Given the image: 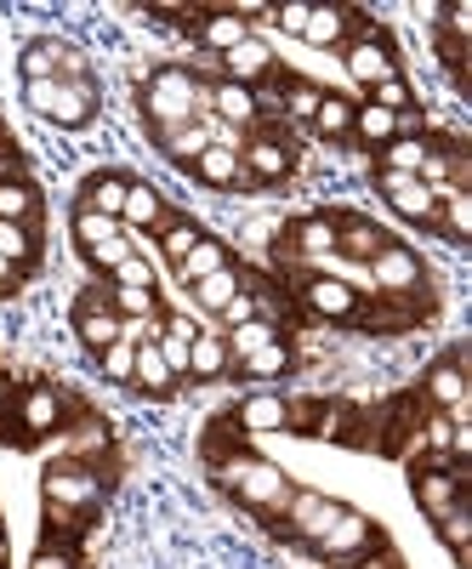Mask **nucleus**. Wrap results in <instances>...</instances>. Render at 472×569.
I'll use <instances>...</instances> for the list:
<instances>
[{"label": "nucleus", "mask_w": 472, "mask_h": 569, "mask_svg": "<svg viewBox=\"0 0 472 569\" xmlns=\"http://www.w3.org/2000/svg\"><path fill=\"white\" fill-rule=\"evenodd\" d=\"M217 319H222V325L233 330V325H245V319H262V313H257V297H251V291H240V297H233V302H228V308H222Z\"/></svg>", "instance_id": "603ef678"}, {"label": "nucleus", "mask_w": 472, "mask_h": 569, "mask_svg": "<svg viewBox=\"0 0 472 569\" xmlns=\"http://www.w3.org/2000/svg\"><path fill=\"white\" fill-rule=\"evenodd\" d=\"M421 393H428L433 410L461 405V399H466V348H455L450 359H439V365L428 370V382H421Z\"/></svg>", "instance_id": "2eb2a0df"}, {"label": "nucleus", "mask_w": 472, "mask_h": 569, "mask_svg": "<svg viewBox=\"0 0 472 569\" xmlns=\"http://www.w3.org/2000/svg\"><path fill=\"white\" fill-rule=\"evenodd\" d=\"M461 490H466V461H455V467H428V461H415L410 467V496H415V507L433 518L444 512H455L461 507Z\"/></svg>", "instance_id": "20e7f679"}, {"label": "nucleus", "mask_w": 472, "mask_h": 569, "mask_svg": "<svg viewBox=\"0 0 472 569\" xmlns=\"http://www.w3.org/2000/svg\"><path fill=\"white\" fill-rule=\"evenodd\" d=\"M245 34H251V23L233 12V7H217V12L200 18V46H205V52H217V58H228Z\"/></svg>", "instance_id": "412c9836"}, {"label": "nucleus", "mask_w": 472, "mask_h": 569, "mask_svg": "<svg viewBox=\"0 0 472 569\" xmlns=\"http://www.w3.org/2000/svg\"><path fill=\"white\" fill-rule=\"evenodd\" d=\"M194 246H200V228H194V222H182V217H165V228H160V251H165L171 262H182Z\"/></svg>", "instance_id": "79ce46f5"}, {"label": "nucleus", "mask_w": 472, "mask_h": 569, "mask_svg": "<svg viewBox=\"0 0 472 569\" xmlns=\"http://www.w3.org/2000/svg\"><path fill=\"white\" fill-rule=\"evenodd\" d=\"M211 120H222V126H251L257 120V91L251 86H233V80H217L211 86Z\"/></svg>", "instance_id": "aec40b11"}, {"label": "nucleus", "mask_w": 472, "mask_h": 569, "mask_svg": "<svg viewBox=\"0 0 472 569\" xmlns=\"http://www.w3.org/2000/svg\"><path fill=\"white\" fill-rule=\"evenodd\" d=\"M131 370H137V348L131 342H109L103 348V376L109 382H131Z\"/></svg>", "instance_id": "de8ad7c7"}, {"label": "nucleus", "mask_w": 472, "mask_h": 569, "mask_svg": "<svg viewBox=\"0 0 472 569\" xmlns=\"http://www.w3.org/2000/svg\"><path fill=\"white\" fill-rule=\"evenodd\" d=\"M86 257H91V268H109V273H114V268L131 257V240L120 233V240H109V246H98V251H86Z\"/></svg>", "instance_id": "3c124183"}, {"label": "nucleus", "mask_w": 472, "mask_h": 569, "mask_svg": "<svg viewBox=\"0 0 472 569\" xmlns=\"http://www.w3.org/2000/svg\"><path fill=\"white\" fill-rule=\"evenodd\" d=\"M370 279H375V291H382L388 302H404V297H415L421 284H428V273H421V257L410 251V246H382L370 257Z\"/></svg>", "instance_id": "423d86ee"}, {"label": "nucleus", "mask_w": 472, "mask_h": 569, "mask_svg": "<svg viewBox=\"0 0 472 569\" xmlns=\"http://www.w3.org/2000/svg\"><path fill=\"white\" fill-rule=\"evenodd\" d=\"M23 103L40 120H52L63 131H80V126H91V114H98V86L91 80H29Z\"/></svg>", "instance_id": "f03ea898"}, {"label": "nucleus", "mask_w": 472, "mask_h": 569, "mask_svg": "<svg viewBox=\"0 0 472 569\" xmlns=\"http://www.w3.org/2000/svg\"><path fill=\"white\" fill-rule=\"evenodd\" d=\"M382 246H388V233L375 228V222H364V217H342V222H337V251H342V257L370 262Z\"/></svg>", "instance_id": "393cba45"}, {"label": "nucleus", "mask_w": 472, "mask_h": 569, "mask_svg": "<svg viewBox=\"0 0 472 569\" xmlns=\"http://www.w3.org/2000/svg\"><path fill=\"white\" fill-rule=\"evenodd\" d=\"M12 279H18V268H12L7 257H0V284H12Z\"/></svg>", "instance_id": "6e6d98bb"}, {"label": "nucleus", "mask_w": 472, "mask_h": 569, "mask_svg": "<svg viewBox=\"0 0 472 569\" xmlns=\"http://www.w3.org/2000/svg\"><path fill=\"white\" fill-rule=\"evenodd\" d=\"M439 228L455 246L472 240V194H439Z\"/></svg>", "instance_id": "c9c22d12"}, {"label": "nucleus", "mask_w": 472, "mask_h": 569, "mask_svg": "<svg viewBox=\"0 0 472 569\" xmlns=\"http://www.w3.org/2000/svg\"><path fill=\"white\" fill-rule=\"evenodd\" d=\"M291 251L297 257H313V262L337 257V217H302L291 228Z\"/></svg>", "instance_id": "5701e85b"}, {"label": "nucleus", "mask_w": 472, "mask_h": 569, "mask_svg": "<svg viewBox=\"0 0 472 569\" xmlns=\"http://www.w3.org/2000/svg\"><path fill=\"white\" fill-rule=\"evenodd\" d=\"M222 485L257 512H285L291 501V479L262 456H222Z\"/></svg>", "instance_id": "7ed1b4c3"}, {"label": "nucleus", "mask_w": 472, "mask_h": 569, "mask_svg": "<svg viewBox=\"0 0 472 569\" xmlns=\"http://www.w3.org/2000/svg\"><path fill=\"white\" fill-rule=\"evenodd\" d=\"M353 137H359V142H370V149H388V142L399 137V114L364 103V109H353Z\"/></svg>", "instance_id": "2f4dec72"}, {"label": "nucleus", "mask_w": 472, "mask_h": 569, "mask_svg": "<svg viewBox=\"0 0 472 569\" xmlns=\"http://www.w3.org/2000/svg\"><path fill=\"white\" fill-rule=\"evenodd\" d=\"M40 490H46V507L52 512H86L103 485H98V472H91L86 461H52L46 479H40Z\"/></svg>", "instance_id": "39448f33"}, {"label": "nucleus", "mask_w": 472, "mask_h": 569, "mask_svg": "<svg viewBox=\"0 0 472 569\" xmlns=\"http://www.w3.org/2000/svg\"><path fill=\"white\" fill-rule=\"evenodd\" d=\"M382 171H404V177H421V166H428V137H393L382 149Z\"/></svg>", "instance_id": "f704fd0d"}, {"label": "nucleus", "mask_w": 472, "mask_h": 569, "mask_svg": "<svg viewBox=\"0 0 472 569\" xmlns=\"http://www.w3.org/2000/svg\"><path fill=\"white\" fill-rule=\"evenodd\" d=\"M0 257H7L12 268H23L34 257V233L23 222H0Z\"/></svg>", "instance_id": "a18cd8bd"}, {"label": "nucleus", "mask_w": 472, "mask_h": 569, "mask_svg": "<svg viewBox=\"0 0 472 569\" xmlns=\"http://www.w3.org/2000/svg\"><path fill=\"white\" fill-rule=\"evenodd\" d=\"M439 18H444V40H461V46H466V34H472V7H439Z\"/></svg>", "instance_id": "8fccbe9b"}, {"label": "nucleus", "mask_w": 472, "mask_h": 569, "mask_svg": "<svg viewBox=\"0 0 472 569\" xmlns=\"http://www.w3.org/2000/svg\"><path fill=\"white\" fill-rule=\"evenodd\" d=\"M313 131L330 137V142H337V137H353V103L337 98V91H324V98H319V114H313Z\"/></svg>", "instance_id": "473e14b6"}, {"label": "nucleus", "mask_w": 472, "mask_h": 569, "mask_svg": "<svg viewBox=\"0 0 472 569\" xmlns=\"http://www.w3.org/2000/svg\"><path fill=\"white\" fill-rule=\"evenodd\" d=\"M375 188L382 200L404 217V222H421V228H439V194L421 177H404V171H375Z\"/></svg>", "instance_id": "6e6552de"}, {"label": "nucleus", "mask_w": 472, "mask_h": 569, "mask_svg": "<svg viewBox=\"0 0 472 569\" xmlns=\"http://www.w3.org/2000/svg\"><path fill=\"white\" fill-rule=\"evenodd\" d=\"M34 206H40V194H34V188H29L23 177H12V182H0V222H23V228H29Z\"/></svg>", "instance_id": "e433bc0d"}, {"label": "nucleus", "mask_w": 472, "mask_h": 569, "mask_svg": "<svg viewBox=\"0 0 472 569\" xmlns=\"http://www.w3.org/2000/svg\"><path fill=\"white\" fill-rule=\"evenodd\" d=\"M308 12H313V7H302V0H285V7H268V18H273L279 29H285V34H302V29H308Z\"/></svg>", "instance_id": "09e8293b"}, {"label": "nucleus", "mask_w": 472, "mask_h": 569, "mask_svg": "<svg viewBox=\"0 0 472 569\" xmlns=\"http://www.w3.org/2000/svg\"><path fill=\"white\" fill-rule=\"evenodd\" d=\"M165 194L160 188H149V182H131L125 188V206H120V228H137V233H154V228H165Z\"/></svg>", "instance_id": "f3484780"}, {"label": "nucleus", "mask_w": 472, "mask_h": 569, "mask_svg": "<svg viewBox=\"0 0 472 569\" xmlns=\"http://www.w3.org/2000/svg\"><path fill=\"white\" fill-rule=\"evenodd\" d=\"M240 370L251 376V382H273V376H285V370H291V342H268V348H257Z\"/></svg>", "instance_id": "ea45409f"}, {"label": "nucleus", "mask_w": 472, "mask_h": 569, "mask_svg": "<svg viewBox=\"0 0 472 569\" xmlns=\"http://www.w3.org/2000/svg\"><path fill=\"white\" fill-rule=\"evenodd\" d=\"M217 268H228V246H222V240H205V233H200V246L177 262V279H182V284H200V279H211Z\"/></svg>", "instance_id": "c85d7f7f"}, {"label": "nucleus", "mask_w": 472, "mask_h": 569, "mask_svg": "<svg viewBox=\"0 0 472 569\" xmlns=\"http://www.w3.org/2000/svg\"><path fill=\"white\" fill-rule=\"evenodd\" d=\"M279 74V63H273V46L262 40V34H245L233 52L222 58V80H233V86H262V80H273Z\"/></svg>", "instance_id": "9d476101"}, {"label": "nucleus", "mask_w": 472, "mask_h": 569, "mask_svg": "<svg viewBox=\"0 0 472 569\" xmlns=\"http://www.w3.org/2000/svg\"><path fill=\"white\" fill-rule=\"evenodd\" d=\"M18 421H23L29 439L58 433V427H63V393H58V388H29L23 405H18Z\"/></svg>", "instance_id": "a211bd4d"}, {"label": "nucleus", "mask_w": 472, "mask_h": 569, "mask_svg": "<svg viewBox=\"0 0 472 569\" xmlns=\"http://www.w3.org/2000/svg\"><path fill=\"white\" fill-rule=\"evenodd\" d=\"M439 541L455 552V563H472V512L466 507H455V512L439 518Z\"/></svg>", "instance_id": "4c0bfd02"}, {"label": "nucleus", "mask_w": 472, "mask_h": 569, "mask_svg": "<svg viewBox=\"0 0 472 569\" xmlns=\"http://www.w3.org/2000/svg\"><path fill=\"white\" fill-rule=\"evenodd\" d=\"M0 563H7V536H0Z\"/></svg>", "instance_id": "4d7b16f0"}, {"label": "nucleus", "mask_w": 472, "mask_h": 569, "mask_svg": "<svg viewBox=\"0 0 472 569\" xmlns=\"http://www.w3.org/2000/svg\"><path fill=\"white\" fill-rule=\"evenodd\" d=\"M74 337H80L91 353H103L109 342H120V313L109 308V297L86 291V302L74 308Z\"/></svg>", "instance_id": "9b49d317"}, {"label": "nucleus", "mask_w": 472, "mask_h": 569, "mask_svg": "<svg viewBox=\"0 0 472 569\" xmlns=\"http://www.w3.org/2000/svg\"><path fill=\"white\" fill-rule=\"evenodd\" d=\"M324 558H337V563H353V558H364L370 547H375V525L364 512H353V507H342L337 518H330V530L313 541Z\"/></svg>", "instance_id": "1a4fd4ad"}, {"label": "nucleus", "mask_w": 472, "mask_h": 569, "mask_svg": "<svg viewBox=\"0 0 472 569\" xmlns=\"http://www.w3.org/2000/svg\"><path fill=\"white\" fill-rule=\"evenodd\" d=\"M143 114L160 131H177L188 120H211V86H200L188 69H154L143 86Z\"/></svg>", "instance_id": "f257e3e1"}, {"label": "nucleus", "mask_w": 472, "mask_h": 569, "mask_svg": "<svg viewBox=\"0 0 472 569\" xmlns=\"http://www.w3.org/2000/svg\"><path fill=\"white\" fill-rule=\"evenodd\" d=\"M160 149L177 160V166H194L205 149H211V120H188L177 131H160Z\"/></svg>", "instance_id": "bb28decb"}, {"label": "nucleus", "mask_w": 472, "mask_h": 569, "mask_svg": "<svg viewBox=\"0 0 472 569\" xmlns=\"http://www.w3.org/2000/svg\"><path fill=\"white\" fill-rule=\"evenodd\" d=\"M228 370V342L222 337H194V348H188V376H194V382H217V376Z\"/></svg>", "instance_id": "7c9ffc66"}, {"label": "nucleus", "mask_w": 472, "mask_h": 569, "mask_svg": "<svg viewBox=\"0 0 472 569\" xmlns=\"http://www.w3.org/2000/svg\"><path fill=\"white\" fill-rule=\"evenodd\" d=\"M319 98H324L319 86H308V80H291L285 91H279V109H285L291 120H308V126H313V114H319Z\"/></svg>", "instance_id": "a19ab883"}, {"label": "nucleus", "mask_w": 472, "mask_h": 569, "mask_svg": "<svg viewBox=\"0 0 472 569\" xmlns=\"http://www.w3.org/2000/svg\"><path fill=\"white\" fill-rule=\"evenodd\" d=\"M233 421H240V433H285V399L279 393H251L240 410H233Z\"/></svg>", "instance_id": "4be33fe9"}, {"label": "nucleus", "mask_w": 472, "mask_h": 569, "mask_svg": "<svg viewBox=\"0 0 472 569\" xmlns=\"http://www.w3.org/2000/svg\"><path fill=\"white\" fill-rule=\"evenodd\" d=\"M342 507L337 501H324L319 490H291V501H285V525H291V536H302V541H319L324 530H330V518H337Z\"/></svg>", "instance_id": "f8f14e48"}, {"label": "nucleus", "mask_w": 472, "mask_h": 569, "mask_svg": "<svg viewBox=\"0 0 472 569\" xmlns=\"http://www.w3.org/2000/svg\"><path fill=\"white\" fill-rule=\"evenodd\" d=\"M18 69H23V86L29 80H91L86 74V52L69 46V40H34V46H23Z\"/></svg>", "instance_id": "0eeeda50"}, {"label": "nucleus", "mask_w": 472, "mask_h": 569, "mask_svg": "<svg viewBox=\"0 0 472 569\" xmlns=\"http://www.w3.org/2000/svg\"><path fill=\"white\" fill-rule=\"evenodd\" d=\"M240 291H245V279L233 273V268H217L211 279H200V284H194V297H200V308H211V313H222V308H228L233 297H240Z\"/></svg>", "instance_id": "72a5a7b5"}, {"label": "nucleus", "mask_w": 472, "mask_h": 569, "mask_svg": "<svg viewBox=\"0 0 472 569\" xmlns=\"http://www.w3.org/2000/svg\"><path fill=\"white\" fill-rule=\"evenodd\" d=\"M348 74L370 91V86H382V80H393L399 74V63H393V52L375 34H359V40H348Z\"/></svg>", "instance_id": "ddd939ff"}, {"label": "nucleus", "mask_w": 472, "mask_h": 569, "mask_svg": "<svg viewBox=\"0 0 472 569\" xmlns=\"http://www.w3.org/2000/svg\"><path fill=\"white\" fill-rule=\"evenodd\" d=\"M348 29H353V12L348 7H313L302 40L319 46V52H330V46H348Z\"/></svg>", "instance_id": "b1692460"}, {"label": "nucleus", "mask_w": 472, "mask_h": 569, "mask_svg": "<svg viewBox=\"0 0 472 569\" xmlns=\"http://www.w3.org/2000/svg\"><path fill=\"white\" fill-rule=\"evenodd\" d=\"M29 569H74V558H69L63 547H52V541H46V547L29 558Z\"/></svg>", "instance_id": "864d4df0"}, {"label": "nucleus", "mask_w": 472, "mask_h": 569, "mask_svg": "<svg viewBox=\"0 0 472 569\" xmlns=\"http://www.w3.org/2000/svg\"><path fill=\"white\" fill-rule=\"evenodd\" d=\"M12 177H18V160H12V154H0V182H12Z\"/></svg>", "instance_id": "5fc2aeb1"}, {"label": "nucleus", "mask_w": 472, "mask_h": 569, "mask_svg": "<svg viewBox=\"0 0 472 569\" xmlns=\"http://www.w3.org/2000/svg\"><path fill=\"white\" fill-rule=\"evenodd\" d=\"M240 166H245L251 182H285L291 177V149L279 137H251L240 149Z\"/></svg>", "instance_id": "4468645a"}, {"label": "nucleus", "mask_w": 472, "mask_h": 569, "mask_svg": "<svg viewBox=\"0 0 472 569\" xmlns=\"http://www.w3.org/2000/svg\"><path fill=\"white\" fill-rule=\"evenodd\" d=\"M222 342H228V365H245V359H251L257 348L279 342V330H273L268 319H245V325H233V330H228Z\"/></svg>", "instance_id": "c756f323"}, {"label": "nucleus", "mask_w": 472, "mask_h": 569, "mask_svg": "<svg viewBox=\"0 0 472 569\" xmlns=\"http://www.w3.org/2000/svg\"><path fill=\"white\" fill-rule=\"evenodd\" d=\"M188 171H194L205 188H257V182L245 177L240 154H233V149H217V142H211V149H205L194 166H188Z\"/></svg>", "instance_id": "6ab92c4d"}, {"label": "nucleus", "mask_w": 472, "mask_h": 569, "mask_svg": "<svg viewBox=\"0 0 472 569\" xmlns=\"http://www.w3.org/2000/svg\"><path fill=\"white\" fill-rule=\"evenodd\" d=\"M109 308L120 319H149V313H160V297L154 291H109Z\"/></svg>", "instance_id": "49530a36"}, {"label": "nucleus", "mask_w": 472, "mask_h": 569, "mask_svg": "<svg viewBox=\"0 0 472 569\" xmlns=\"http://www.w3.org/2000/svg\"><path fill=\"white\" fill-rule=\"evenodd\" d=\"M125 177L120 171H103V177H91L86 182V194H80V211H98V217H120V206H125Z\"/></svg>", "instance_id": "cd10ccee"}, {"label": "nucleus", "mask_w": 472, "mask_h": 569, "mask_svg": "<svg viewBox=\"0 0 472 569\" xmlns=\"http://www.w3.org/2000/svg\"><path fill=\"white\" fill-rule=\"evenodd\" d=\"M114 291H154V262L131 251V257L114 268Z\"/></svg>", "instance_id": "c03bdc74"}, {"label": "nucleus", "mask_w": 472, "mask_h": 569, "mask_svg": "<svg viewBox=\"0 0 472 569\" xmlns=\"http://www.w3.org/2000/svg\"><path fill=\"white\" fill-rule=\"evenodd\" d=\"M74 240H80V251H98V246L120 240V217H98V211H74Z\"/></svg>", "instance_id": "58836bf2"}, {"label": "nucleus", "mask_w": 472, "mask_h": 569, "mask_svg": "<svg viewBox=\"0 0 472 569\" xmlns=\"http://www.w3.org/2000/svg\"><path fill=\"white\" fill-rule=\"evenodd\" d=\"M131 388H143V393H154V399L177 393V376H171V365L160 359V348H154V342H137V370H131Z\"/></svg>", "instance_id": "a878e982"}, {"label": "nucleus", "mask_w": 472, "mask_h": 569, "mask_svg": "<svg viewBox=\"0 0 472 569\" xmlns=\"http://www.w3.org/2000/svg\"><path fill=\"white\" fill-rule=\"evenodd\" d=\"M370 103L388 109V114H404V109H415V91H410L404 74H393V80H382V86H370Z\"/></svg>", "instance_id": "37998d69"}, {"label": "nucleus", "mask_w": 472, "mask_h": 569, "mask_svg": "<svg viewBox=\"0 0 472 569\" xmlns=\"http://www.w3.org/2000/svg\"><path fill=\"white\" fill-rule=\"evenodd\" d=\"M302 297H308V308H313V313H324V319H353V313H359L353 284H348V279H337V273H313V279L302 284Z\"/></svg>", "instance_id": "dca6fc26"}]
</instances>
